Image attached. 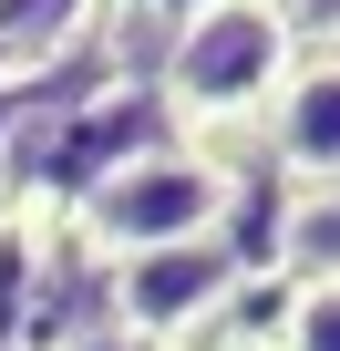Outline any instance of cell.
<instances>
[{
  "instance_id": "1",
  "label": "cell",
  "mask_w": 340,
  "mask_h": 351,
  "mask_svg": "<svg viewBox=\"0 0 340 351\" xmlns=\"http://www.w3.org/2000/svg\"><path fill=\"white\" fill-rule=\"evenodd\" d=\"M299 73V42L268 0H196L165 42V104H176L196 134H227V124H268L278 83Z\"/></svg>"
},
{
  "instance_id": "8",
  "label": "cell",
  "mask_w": 340,
  "mask_h": 351,
  "mask_svg": "<svg viewBox=\"0 0 340 351\" xmlns=\"http://www.w3.org/2000/svg\"><path fill=\"white\" fill-rule=\"evenodd\" d=\"M289 21V42H340V0H268Z\"/></svg>"
},
{
  "instance_id": "2",
  "label": "cell",
  "mask_w": 340,
  "mask_h": 351,
  "mask_svg": "<svg viewBox=\"0 0 340 351\" xmlns=\"http://www.w3.org/2000/svg\"><path fill=\"white\" fill-rule=\"evenodd\" d=\"M227 228V165H207L196 145H144L114 155L83 186V238L103 258H144V248H186Z\"/></svg>"
},
{
  "instance_id": "4",
  "label": "cell",
  "mask_w": 340,
  "mask_h": 351,
  "mask_svg": "<svg viewBox=\"0 0 340 351\" xmlns=\"http://www.w3.org/2000/svg\"><path fill=\"white\" fill-rule=\"evenodd\" d=\"M268 155L299 176V186H340V52L299 62L268 104Z\"/></svg>"
},
{
  "instance_id": "5",
  "label": "cell",
  "mask_w": 340,
  "mask_h": 351,
  "mask_svg": "<svg viewBox=\"0 0 340 351\" xmlns=\"http://www.w3.org/2000/svg\"><path fill=\"white\" fill-rule=\"evenodd\" d=\"M93 32V0H0V52L11 62H52Z\"/></svg>"
},
{
  "instance_id": "7",
  "label": "cell",
  "mask_w": 340,
  "mask_h": 351,
  "mask_svg": "<svg viewBox=\"0 0 340 351\" xmlns=\"http://www.w3.org/2000/svg\"><path fill=\"white\" fill-rule=\"evenodd\" d=\"M278 351H340V279H309L278 320Z\"/></svg>"
},
{
  "instance_id": "3",
  "label": "cell",
  "mask_w": 340,
  "mask_h": 351,
  "mask_svg": "<svg viewBox=\"0 0 340 351\" xmlns=\"http://www.w3.org/2000/svg\"><path fill=\"white\" fill-rule=\"evenodd\" d=\"M237 289V258L227 238H186V248H144V258H114V330L124 341H176L196 320H217Z\"/></svg>"
},
{
  "instance_id": "6",
  "label": "cell",
  "mask_w": 340,
  "mask_h": 351,
  "mask_svg": "<svg viewBox=\"0 0 340 351\" xmlns=\"http://www.w3.org/2000/svg\"><path fill=\"white\" fill-rule=\"evenodd\" d=\"M278 248H289V269H299V289H309V279H340V186H309V197L289 207V228H278Z\"/></svg>"
}]
</instances>
